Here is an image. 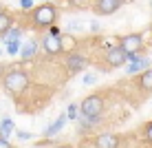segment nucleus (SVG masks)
I'll use <instances>...</instances> for the list:
<instances>
[{"instance_id": "obj_20", "label": "nucleus", "mask_w": 152, "mask_h": 148, "mask_svg": "<svg viewBox=\"0 0 152 148\" xmlns=\"http://www.w3.org/2000/svg\"><path fill=\"white\" fill-rule=\"evenodd\" d=\"M20 51H22L20 49V42H9L7 44V53L9 55H15V53H20Z\"/></svg>"}, {"instance_id": "obj_29", "label": "nucleus", "mask_w": 152, "mask_h": 148, "mask_svg": "<svg viewBox=\"0 0 152 148\" xmlns=\"http://www.w3.org/2000/svg\"><path fill=\"white\" fill-rule=\"evenodd\" d=\"M2 11H7V7H4V4L0 2V13H2Z\"/></svg>"}, {"instance_id": "obj_16", "label": "nucleus", "mask_w": 152, "mask_h": 148, "mask_svg": "<svg viewBox=\"0 0 152 148\" xmlns=\"http://www.w3.org/2000/svg\"><path fill=\"white\" fill-rule=\"evenodd\" d=\"M20 38H22V27H13V29L2 38V42H4V44H9V42H20Z\"/></svg>"}, {"instance_id": "obj_5", "label": "nucleus", "mask_w": 152, "mask_h": 148, "mask_svg": "<svg viewBox=\"0 0 152 148\" xmlns=\"http://www.w3.org/2000/svg\"><path fill=\"white\" fill-rule=\"evenodd\" d=\"M42 49H44V53L46 55H60V53H64V38H53V35H49L46 33L44 38H42Z\"/></svg>"}, {"instance_id": "obj_32", "label": "nucleus", "mask_w": 152, "mask_h": 148, "mask_svg": "<svg viewBox=\"0 0 152 148\" xmlns=\"http://www.w3.org/2000/svg\"><path fill=\"white\" fill-rule=\"evenodd\" d=\"M0 55H2V49H0Z\"/></svg>"}, {"instance_id": "obj_26", "label": "nucleus", "mask_w": 152, "mask_h": 148, "mask_svg": "<svg viewBox=\"0 0 152 148\" xmlns=\"http://www.w3.org/2000/svg\"><path fill=\"white\" fill-rule=\"evenodd\" d=\"M15 135H18V139H31V133H24V130H20Z\"/></svg>"}, {"instance_id": "obj_12", "label": "nucleus", "mask_w": 152, "mask_h": 148, "mask_svg": "<svg viewBox=\"0 0 152 148\" xmlns=\"http://www.w3.org/2000/svg\"><path fill=\"white\" fill-rule=\"evenodd\" d=\"M66 119H69V117H66V113H64V115H60V117H57L53 124L49 126V128H44V133H42V135H44L46 139H53L55 135H60V133H62V128L66 126Z\"/></svg>"}, {"instance_id": "obj_19", "label": "nucleus", "mask_w": 152, "mask_h": 148, "mask_svg": "<svg viewBox=\"0 0 152 148\" xmlns=\"http://www.w3.org/2000/svg\"><path fill=\"white\" fill-rule=\"evenodd\" d=\"M143 137H145V141L152 146V121H148V124H143Z\"/></svg>"}, {"instance_id": "obj_25", "label": "nucleus", "mask_w": 152, "mask_h": 148, "mask_svg": "<svg viewBox=\"0 0 152 148\" xmlns=\"http://www.w3.org/2000/svg\"><path fill=\"white\" fill-rule=\"evenodd\" d=\"M0 148H13V146H11V141H9V139L0 137Z\"/></svg>"}, {"instance_id": "obj_22", "label": "nucleus", "mask_w": 152, "mask_h": 148, "mask_svg": "<svg viewBox=\"0 0 152 148\" xmlns=\"http://www.w3.org/2000/svg\"><path fill=\"white\" fill-rule=\"evenodd\" d=\"M82 82L86 84V86H91V84H95V82H97V75H93V73H86V75L82 77Z\"/></svg>"}, {"instance_id": "obj_30", "label": "nucleus", "mask_w": 152, "mask_h": 148, "mask_svg": "<svg viewBox=\"0 0 152 148\" xmlns=\"http://www.w3.org/2000/svg\"><path fill=\"white\" fill-rule=\"evenodd\" d=\"M2 71H4V66H2V64H0V73H2Z\"/></svg>"}, {"instance_id": "obj_3", "label": "nucleus", "mask_w": 152, "mask_h": 148, "mask_svg": "<svg viewBox=\"0 0 152 148\" xmlns=\"http://www.w3.org/2000/svg\"><path fill=\"white\" fill-rule=\"evenodd\" d=\"M104 106H106V97L102 93H93L88 97L82 99L80 104V117H102L104 115Z\"/></svg>"}, {"instance_id": "obj_8", "label": "nucleus", "mask_w": 152, "mask_h": 148, "mask_svg": "<svg viewBox=\"0 0 152 148\" xmlns=\"http://www.w3.org/2000/svg\"><path fill=\"white\" fill-rule=\"evenodd\" d=\"M124 2H126V0H95L93 9H95L97 15H113L115 11L121 9Z\"/></svg>"}, {"instance_id": "obj_24", "label": "nucleus", "mask_w": 152, "mask_h": 148, "mask_svg": "<svg viewBox=\"0 0 152 148\" xmlns=\"http://www.w3.org/2000/svg\"><path fill=\"white\" fill-rule=\"evenodd\" d=\"M46 33H49V35H53V38H60V27L55 24V27H51L49 31H46Z\"/></svg>"}, {"instance_id": "obj_2", "label": "nucleus", "mask_w": 152, "mask_h": 148, "mask_svg": "<svg viewBox=\"0 0 152 148\" xmlns=\"http://www.w3.org/2000/svg\"><path fill=\"white\" fill-rule=\"evenodd\" d=\"M31 22H33L35 29H46L55 27L57 22V7L53 2H42L31 11Z\"/></svg>"}, {"instance_id": "obj_15", "label": "nucleus", "mask_w": 152, "mask_h": 148, "mask_svg": "<svg viewBox=\"0 0 152 148\" xmlns=\"http://www.w3.org/2000/svg\"><path fill=\"white\" fill-rule=\"evenodd\" d=\"M15 130V124L9 117H4V119H0V137H4V139H7L9 135H11Z\"/></svg>"}, {"instance_id": "obj_23", "label": "nucleus", "mask_w": 152, "mask_h": 148, "mask_svg": "<svg viewBox=\"0 0 152 148\" xmlns=\"http://www.w3.org/2000/svg\"><path fill=\"white\" fill-rule=\"evenodd\" d=\"M66 29H69V31H77V29H82V22H80V20H71V22L66 24Z\"/></svg>"}, {"instance_id": "obj_6", "label": "nucleus", "mask_w": 152, "mask_h": 148, "mask_svg": "<svg viewBox=\"0 0 152 148\" xmlns=\"http://www.w3.org/2000/svg\"><path fill=\"white\" fill-rule=\"evenodd\" d=\"M106 64H108V68H119V66H124L126 62H128V53L121 49V46H113L110 51H106Z\"/></svg>"}, {"instance_id": "obj_18", "label": "nucleus", "mask_w": 152, "mask_h": 148, "mask_svg": "<svg viewBox=\"0 0 152 148\" xmlns=\"http://www.w3.org/2000/svg\"><path fill=\"white\" fill-rule=\"evenodd\" d=\"M69 2V7L73 9H86L88 7V0H66Z\"/></svg>"}, {"instance_id": "obj_13", "label": "nucleus", "mask_w": 152, "mask_h": 148, "mask_svg": "<svg viewBox=\"0 0 152 148\" xmlns=\"http://www.w3.org/2000/svg\"><path fill=\"white\" fill-rule=\"evenodd\" d=\"M13 27H15V18L9 11H2L0 13V38H4Z\"/></svg>"}, {"instance_id": "obj_10", "label": "nucleus", "mask_w": 152, "mask_h": 148, "mask_svg": "<svg viewBox=\"0 0 152 148\" xmlns=\"http://www.w3.org/2000/svg\"><path fill=\"white\" fill-rule=\"evenodd\" d=\"M38 49H40V42L35 40V38H31V40H27V42H24L22 51H20V57H22L24 62L33 60V57L38 55Z\"/></svg>"}, {"instance_id": "obj_4", "label": "nucleus", "mask_w": 152, "mask_h": 148, "mask_svg": "<svg viewBox=\"0 0 152 148\" xmlns=\"http://www.w3.org/2000/svg\"><path fill=\"white\" fill-rule=\"evenodd\" d=\"M119 46L126 51L128 55H134L143 49V35L141 33H128L124 38H119Z\"/></svg>"}, {"instance_id": "obj_11", "label": "nucleus", "mask_w": 152, "mask_h": 148, "mask_svg": "<svg viewBox=\"0 0 152 148\" xmlns=\"http://www.w3.org/2000/svg\"><path fill=\"white\" fill-rule=\"evenodd\" d=\"M148 68H152L150 66V57H143V55H139V60L137 62H130L128 66H126V73L128 75H134V73H143V71H148Z\"/></svg>"}, {"instance_id": "obj_21", "label": "nucleus", "mask_w": 152, "mask_h": 148, "mask_svg": "<svg viewBox=\"0 0 152 148\" xmlns=\"http://www.w3.org/2000/svg\"><path fill=\"white\" fill-rule=\"evenodd\" d=\"M20 9L22 11H33V0H20Z\"/></svg>"}, {"instance_id": "obj_9", "label": "nucleus", "mask_w": 152, "mask_h": 148, "mask_svg": "<svg viewBox=\"0 0 152 148\" xmlns=\"http://www.w3.org/2000/svg\"><path fill=\"white\" fill-rule=\"evenodd\" d=\"M93 146L95 148H119L121 146V137L115 133H102L93 139Z\"/></svg>"}, {"instance_id": "obj_14", "label": "nucleus", "mask_w": 152, "mask_h": 148, "mask_svg": "<svg viewBox=\"0 0 152 148\" xmlns=\"http://www.w3.org/2000/svg\"><path fill=\"white\" fill-rule=\"evenodd\" d=\"M139 88L145 93H152V68H148L139 75Z\"/></svg>"}, {"instance_id": "obj_1", "label": "nucleus", "mask_w": 152, "mask_h": 148, "mask_svg": "<svg viewBox=\"0 0 152 148\" xmlns=\"http://www.w3.org/2000/svg\"><path fill=\"white\" fill-rule=\"evenodd\" d=\"M29 84H31V77L22 68H11L2 75V86L9 95H22L29 88Z\"/></svg>"}, {"instance_id": "obj_31", "label": "nucleus", "mask_w": 152, "mask_h": 148, "mask_svg": "<svg viewBox=\"0 0 152 148\" xmlns=\"http://www.w3.org/2000/svg\"><path fill=\"white\" fill-rule=\"evenodd\" d=\"M150 9H152V0H150Z\"/></svg>"}, {"instance_id": "obj_17", "label": "nucleus", "mask_w": 152, "mask_h": 148, "mask_svg": "<svg viewBox=\"0 0 152 148\" xmlns=\"http://www.w3.org/2000/svg\"><path fill=\"white\" fill-rule=\"evenodd\" d=\"M77 113H80V104H69V108H66V117H69V119H75Z\"/></svg>"}, {"instance_id": "obj_28", "label": "nucleus", "mask_w": 152, "mask_h": 148, "mask_svg": "<svg viewBox=\"0 0 152 148\" xmlns=\"http://www.w3.org/2000/svg\"><path fill=\"white\" fill-rule=\"evenodd\" d=\"M53 148H73V146H71V144H55Z\"/></svg>"}, {"instance_id": "obj_27", "label": "nucleus", "mask_w": 152, "mask_h": 148, "mask_svg": "<svg viewBox=\"0 0 152 148\" xmlns=\"http://www.w3.org/2000/svg\"><path fill=\"white\" fill-rule=\"evenodd\" d=\"M99 29H102V24H99L97 20H93L91 22V31H99Z\"/></svg>"}, {"instance_id": "obj_7", "label": "nucleus", "mask_w": 152, "mask_h": 148, "mask_svg": "<svg viewBox=\"0 0 152 148\" xmlns=\"http://www.w3.org/2000/svg\"><path fill=\"white\" fill-rule=\"evenodd\" d=\"M64 66H66L69 73H80L88 66V60H86V55L77 53V51H71V53L66 55V60H64Z\"/></svg>"}]
</instances>
